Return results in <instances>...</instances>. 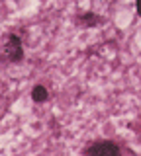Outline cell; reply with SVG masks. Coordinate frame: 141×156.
<instances>
[{
  "label": "cell",
  "instance_id": "3",
  "mask_svg": "<svg viewBox=\"0 0 141 156\" xmlns=\"http://www.w3.org/2000/svg\"><path fill=\"white\" fill-rule=\"evenodd\" d=\"M100 22L102 20L92 12H82V14H79V18H76V23H80V26H84V27H94V26H98Z\"/></svg>",
  "mask_w": 141,
  "mask_h": 156
},
{
  "label": "cell",
  "instance_id": "1",
  "mask_svg": "<svg viewBox=\"0 0 141 156\" xmlns=\"http://www.w3.org/2000/svg\"><path fill=\"white\" fill-rule=\"evenodd\" d=\"M2 58L8 62H22L24 61V47H22V39L18 35L10 33L6 39V43L2 45Z\"/></svg>",
  "mask_w": 141,
  "mask_h": 156
},
{
  "label": "cell",
  "instance_id": "4",
  "mask_svg": "<svg viewBox=\"0 0 141 156\" xmlns=\"http://www.w3.org/2000/svg\"><path fill=\"white\" fill-rule=\"evenodd\" d=\"M47 98H49V92H47L45 86L37 84L32 88V100L35 101V104H43V101H47Z\"/></svg>",
  "mask_w": 141,
  "mask_h": 156
},
{
  "label": "cell",
  "instance_id": "2",
  "mask_svg": "<svg viewBox=\"0 0 141 156\" xmlns=\"http://www.w3.org/2000/svg\"><path fill=\"white\" fill-rule=\"evenodd\" d=\"M84 154H104V156H116L120 154V146L112 140H96L90 146L84 148Z\"/></svg>",
  "mask_w": 141,
  "mask_h": 156
},
{
  "label": "cell",
  "instance_id": "5",
  "mask_svg": "<svg viewBox=\"0 0 141 156\" xmlns=\"http://www.w3.org/2000/svg\"><path fill=\"white\" fill-rule=\"evenodd\" d=\"M137 14H139V18H141V0H137Z\"/></svg>",
  "mask_w": 141,
  "mask_h": 156
}]
</instances>
